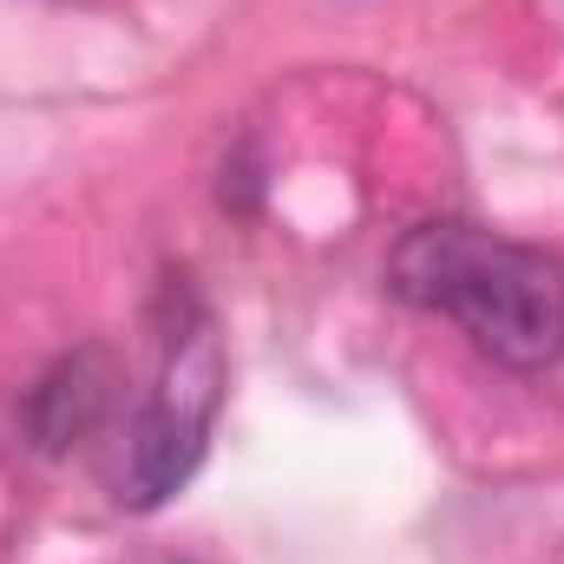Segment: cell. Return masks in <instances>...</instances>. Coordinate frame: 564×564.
<instances>
[{
  "label": "cell",
  "mask_w": 564,
  "mask_h": 564,
  "mask_svg": "<svg viewBox=\"0 0 564 564\" xmlns=\"http://www.w3.org/2000/svg\"><path fill=\"white\" fill-rule=\"evenodd\" d=\"M106 408H112V361L99 348H79L26 394V433L40 453H66L106 421Z\"/></svg>",
  "instance_id": "cell-3"
},
{
  "label": "cell",
  "mask_w": 564,
  "mask_h": 564,
  "mask_svg": "<svg viewBox=\"0 0 564 564\" xmlns=\"http://www.w3.org/2000/svg\"><path fill=\"white\" fill-rule=\"evenodd\" d=\"M217 401H224V341H217V322L184 295L177 322L164 328V368H158V388L139 408V421L126 433V459L112 473L119 486V506L132 512H158L204 459L210 446V421H217Z\"/></svg>",
  "instance_id": "cell-2"
},
{
  "label": "cell",
  "mask_w": 564,
  "mask_h": 564,
  "mask_svg": "<svg viewBox=\"0 0 564 564\" xmlns=\"http://www.w3.org/2000/svg\"><path fill=\"white\" fill-rule=\"evenodd\" d=\"M388 289L453 315L499 368L539 375L564 355V263L539 243L479 224H421L394 243Z\"/></svg>",
  "instance_id": "cell-1"
}]
</instances>
